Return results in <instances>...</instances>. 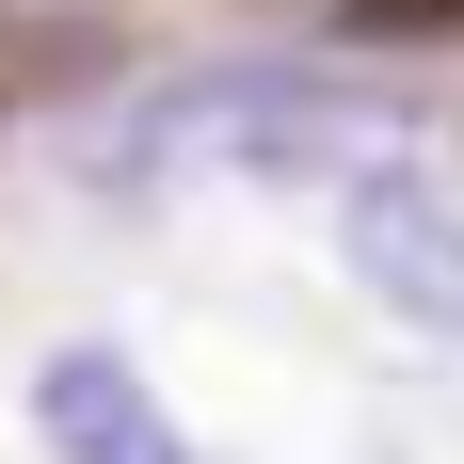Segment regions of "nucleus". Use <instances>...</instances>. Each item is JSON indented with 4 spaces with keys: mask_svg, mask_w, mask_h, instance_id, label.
<instances>
[{
    "mask_svg": "<svg viewBox=\"0 0 464 464\" xmlns=\"http://www.w3.org/2000/svg\"><path fill=\"white\" fill-rule=\"evenodd\" d=\"M33 449H48V464H208L112 336H64V353L33 369Z\"/></svg>",
    "mask_w": 464,
    "mask_h": 464,
    "instance_id": "3",
    "label": "nucleus"
},
{
    "mask_svg": "<svg viewBox=\"0 0 464 464\" xmlns=\"http://www.w3.org/2000/svg\"><path fill=\"white\" fill-rule=\"evenodd\" d=\"M336 33H369V48H417V33H464V0H321Z\"/></svg>",
    "mask_w": 464,
    "mask_h": 464,
    "instance_id": "4",
    "label": "nucleus"
},
{
    "mask_svg": "<svg viewBox=\"0 0 464 464\" xmlns=\"http://www.w3.org/2000/svg\"><path fill=\"white\" fill-rule=\"evenodd\" d=\"M369 160H401V96L304 81V64H208V81L129 112V177H256V192H353Z\"/></svg>",
    "mask_w": 464,
    "mask_h": 464,
    "instance_id": "1",
    "label": "nucleus"
},
{
    "mask_svg": "<svg viewBox=\"0 0 464 464\" xmlns=\"http://www.w3.org/2000/svg\"><path fill=\"white\" fill-rule=\"evenodd\" d=\"M336 273L369 288L401 336L464 353V192H432L417 160H369V177L336 192Z\"/></svg>",
    "mask_w": 464,
    "mask_h": 464,
    "instance_id": "2",
    "label": "nucleus"
}]
</instances>
